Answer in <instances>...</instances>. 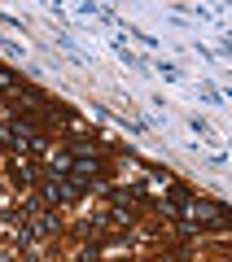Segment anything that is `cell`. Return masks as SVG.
Masks as SVG:
<instances>
[{"mask_svg":"<svg viewBox=\"0 0 232 262\" xmlns=\"http://www.w3.org/2000/svg\"><path fill=\"white\" fill-rule=\"evenodd\" d=\"M0 83H5V88H13V75L5 70V66H0Z\"/></svg>","mask_w":232,"mask_h":262,"instance_id":"cell-1","label":"cell"}]
</instances>
